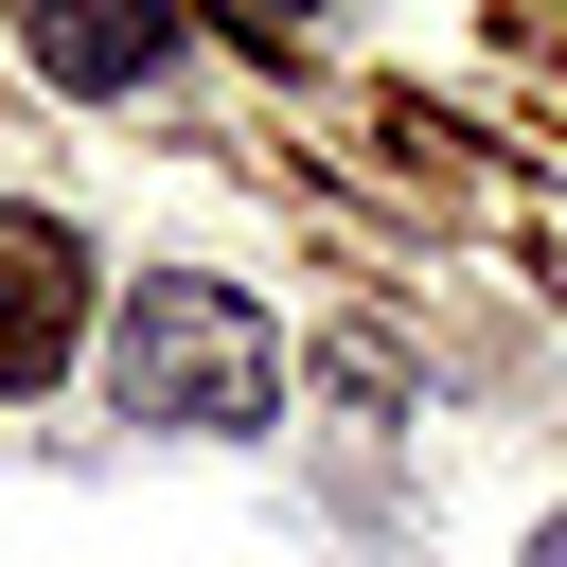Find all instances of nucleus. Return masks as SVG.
<instances>
[{
  "label": "nucleus",
  "instance_id": "f257e3e1",
  "mask_svg": "<svg viewBox=\"0 0 567 567\" xmlns=\"http://www.w3.org/2000/svg\"><path fill=\"white\" fill-rule=\"evenodd\" d=\"M106 408L124 425H177V443H248L284 408V319L248 284H195V266H142L124 319H106Z\"/></svg>",
  "mask_w": 567,
  "mask_h": 567
},
{
  "label": "nucleus",
  "instance_id": "f03ea898",
  "mask_svg": "<svg viewBox=\"0 0 567 567\" xmlns=\"http://www.w3.org/2000/svg\"><path fill=\"white\" fill-rule=\"evenodd\" d=\"M71 337H89V248H71V213H0V408L53 390Z\"/></svg>",
  "mask_w": 567,
  "mask_h": 567
},
{
  "label": "nucleus",
  "instance_id": "7ed1b4c3",
  "mask_svg": "<svg viewBox=\"0 0 567 567\" xmlns=\"http://www.w3.org/2000/svg\"><path fill=\"white\" fill-rule=\"evenodd\" d=\"M18 35H35V71H53L71 106H124V89L177 71V0H35Z\"/></svg>",
  "mask_w": 567,
  "mask_h": 567
},
{
  "label": "nucleus",
  "instance_id": "20e7f679",
  "mask_svg": "<svg viewBox=\"0 0 567 567\" xmlns=\"http://www.w3.org/2000/svg\"><path fill=\"white\" fill-rule=\"evenodd\" d=\"M532 567H567V514H549V532H532Z\"/></svg>",
  "mask_w": 567,
  "mask_h": 567
},
{
  "label": "nucleus",
  "instance_id": "39448f33",
  "mask_svg": "<svg viewBox=\"0 0 567 567\" xmlns=\"http://www.w3.org/2000/svg\"><path fill=\"white\" fill-rule=\"evenodd\" d=\"M266 18H319V0H266Z\"/></svg>",
  "mask_w": 567,
  "mask_h": 567
}]
</instances>
